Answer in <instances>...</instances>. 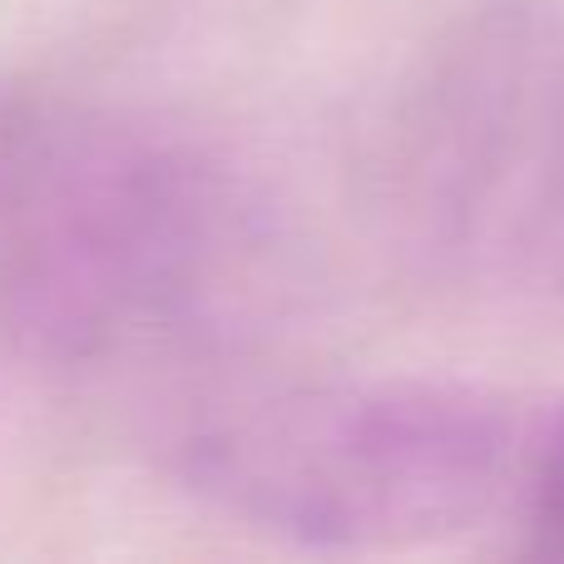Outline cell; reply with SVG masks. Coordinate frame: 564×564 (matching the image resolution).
I'll return each instance as SVG.
<instances>
[{
    "label": "cell",
    "mask_w": 564,
    "mask_h": 564,
    "mask_svg": "<svg viewBox=\"0 0 564 564\" xmlns=\"http://www.w3.org/2000/svg\"><path fill=\"white\" fill-rule=\"evenodd\" d=\"M243 253V198L164 129L55 119L0 169V317L35 357L109 361L178 337Z\"/></svg>",
    "instance_id": "obj_1"
},
{
    "label": "cell",
    "mask_w": 564,
    "mask_h": 564,
    "mask_svg": "<svg viewBox=\"0 0 564 564\" xmlns=\"http://www.w3.org/2000/svg\"><path fill=\"white\" fill-rule=\"evenodd\" d=\"M530 436L506 401L436 381L268 397L198 431L188 480L253 530L327 550L451 540L516 500Z\"/></svg>",
    "instance_id": "obj_2"
},
{
    "label": "cell",
    "mask_w": 564,
    "mask_h": 564,
    "mask_svg": "<svg viewBox=\"0 0 564 564\" xmlns=\"http://www.w3.org/2000/svg\"><path fill=\"white\" fill-rule=\"evenodd\" d=\"M516 510L520 530H525V550L564 560V411L540 436H530Z\"/></svg>",
    "instance_id": "obj_3"
},
{
    "label": "cell",
    "mask_w": 564,
    "mask_h": 564,
    "mask_svg": "<svg viewBox=\"0 0 564 564\" xmlns=\"http://www.w3.org/2000/svg\"><path fill=\"white\" fill-rule=\"evenodd\" d=\"M530 198L545 228L564 234V85L535 119V154H530Z\"/></svg>",
    "instance_id": "obj_4"
}]
</instances>
